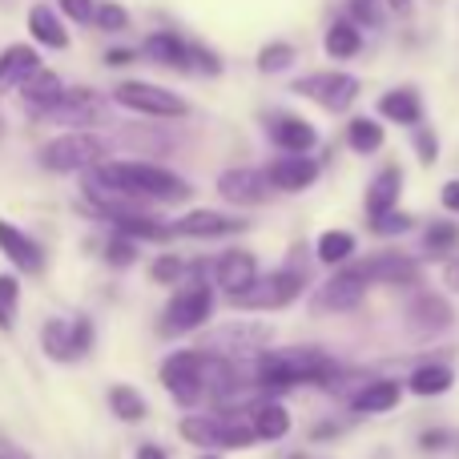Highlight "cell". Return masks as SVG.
<instances>
[{
  "label": "cell",
  "instance_id": "cell-50",
  "mask_svg": "<svg viewBox=\"0 0 459 459\" xmlns=\"http://www.w3.org/2000/svg\"><path fill=\"white\" fill-rule=\"evenodd\" d=\"M447 274H452V278H447V282L459 286V266H447Z\"/></svg>",
  "mask_w": 459,
  "mask_h": 459
},
{
  "label": "cell",
  "instance_id": "cell-4",
  "mask_svg": "<svg viewBox=\"0 0 459 459\" xmlns=\"http://www.w3.org/2000/svg\"><path fill=\"white\" fill-rule=\"evenodd\" d=\"M40 351L53 363H77L93 351V318L77 315V318H48L40 326Z\"/></svg>",
  "mask_w": 459,
  "mask_h": 459
},
{
  "label": "cell",
  "instance_id": "cell-8",
  "mask_svg": "<svg viewBox=\"0 0 459 459\" xmlns=\"http://www.w3.org/2000/svg\"><path fill=\"white\" fill-rule=\"evenodd\" d=\"M202 363H206V355H202V351H174V355L161 363V383H166V391L182 407H194V403H202V399H206Z\"/></svg>",
  "mask_w": 459,
  "mask_h": 459
},
{
  "label": "cell",
  "instance_id": "cell-9",
  "mask_svg": "<svg viewBox=\"0 0 459 459\" xmlns=\"http://www.w3.org/2000/svg\"><path fill=\"white\" fill-rule=\"evenodd\" d=\"M210 315H214V290H210L206 282H190L186 290H178L174 299H169L161 326L174 334H186V331H198Z\"/></svg>",
  "mask_w": 459,
  "mask_h": 459
},
{
  "label": "cell",
  "instance_id": "cell-47",
  "mask_svg": "<svg viewBox=\"0 0 459 459\" xmlns=\"http://www.w3.org/2000/svg\"><path fill=\"white\" fill-rule=\"evenodd\" d=\"M134 48H113V53H105V61H109V65H129V61H134Z\"/></svg>",
  "mask_w": 459,
  "mask_h": 459
},
{
  "label": "cell",
  "instance_id": "cell-17",
  "mask_svg": "<svg viewBox=\"0 0 459 459\" xmlns=\"http://www.w3.org/2000/svg\"><path fill=\"white\" fill-rule=\"evenodd\" d=\"M142 53L150 56V61L166 65V69H194V45L182 40L178 32H150Z\"/></svg>",
  "mask_w": 459,
  "mask_h": 459
},
{
  "label": "cell",
  "instance_id": "cell-32",
  "mask_svg": "<svg viewBox=\"0 0 459 459\" xmlns=\"http://www.w3.org/2000/svg\"><path fill=\"white\" fill-rule=\"evenodd\" d=\"M452 383H455V371L447 363H428V367H420V371L411 375V391L415 395H444V391H452Z\"/></svg>",
  "mask_w": 459,
  "mask_h": 459
},
{
  "label": "cell",
  "instance_id": "cell-12",
  "mask_svg": "<svg viewBox=\"0 0 459 459\" xmlns=\"http://www.w3.org/2000/svg\"><path fill=\"white\" fill-rule=\"evenodd\" d=\"M270 178L266 169H226L218 178V194L230 202V206H258V202L270 198Z\"/></svg>",
  "mask_w": 459,
  "mask_h": 459
},
{
  "label": "cell",
  "instance_id": "cell-34",
  "mask_svg": "<svg viewBox=\"0 0 459 459\" xmlns=\"http://www.w3.org/2000/svg\"><path fill=\"white\" fill-rule=\"evenodd\" d=\"M21 318V282L13 274H0V331L13 334Z\"/></svg>",
  "mask_w": 459,
  "mask_h": 459
},
{
  "label": "cell",
  "instance_id": "cell-20",
  "mask_svg": "<svg viewBox=\"0 0 459 459\" xmlns=\"http://www.w3.org/2000/svg\"><path fill=\"white\" fill-rule=\"evenodd\" d=\"M32 69H40V53L29 45H8L0 53V93L8 89H21V81L29 77Z\"/></svg>",
  "mask_w": 459,
  "mask_h": 459
},
{
  "label": "cell",
  "instance_id": "cell-46",
  "mask_svg": "<svg viewBox=\"0 0 459 459\" xmlns=\"http://www.w3.org/2000/svg\"><path fill=\"white\" fill-rule=\"evenodd\" d=\"M444 210L459 214V182H447V186H444Z\"/></svg>",
  "mask_w": 459,
  "mask_h": 459
},
{
  "label": "cell",
  "instance_id": "cell-36",
  "mask_svg": "<svg viewBox=\"0 0 459 459\" xmlns=\"http://www.w3.org/2000/svg\"><path fill=\"white\" fill-rule=\"evenodd\" d=\"M93 24H97V29H105V32H121L129 24V13L117 4V0H97Z\"/></svg>",
  "mask_w": 459,
  "mask_h": 459
},
{
  "label": "cell",
  "instance_id": "cell-15",
  "mask_svg": "<svg viewBox=\"0 0 459 459\" xmlns=\"http://www.w3.org/2000/svg\"><path fill=\"white\" fill-rule=\"evenodd\" d=\"M266 178H270V186H274V190L299 194V190H307V186L318 178V166L307 158V153H286V158L270 161Z\"/></svg>",
  "mask_w": 459,
  "mask_h": 459
},
{
  "label": "cell",
  "instance_id": "cell-42",
  "mask_svg": "<svg viewBox=\"0 0 459 459\" xmlns=\"http://www.w3.org/2000/svg\"><path fill=\"white\" fill-rule=\"evenodd\" d=\"M182 270H186V262L174 258V254H166V258H158L150 266V274H153V282H178V278H182Z\"/></svg>",
  "mask_w": 459,
  "mask_h": 459
},
{
  "label": "cell",
  "instance_id": "cell-13",
  "mask_svg": "<svg viewBox=\"0 0 459 459\" xmlns=\"http://www.w3.org/2000/svg\"><path fill=\"white\" fill-rule=\"evenodd\" d=\"M0 254H4V258L13 262V270H21V274H45V250H40L24 230L4 222V218H0Z\"/></svg>",
  "mask_w": 459,
  "mask_h": 459
},
{
  "label": "cell",
  "instance_id": "cell-48",
  "mask_svg": "<svg viewBox=\"0 0 459 459\" xmlns=\"http://www.w3.org/2000/svg\"><path fill=\"white\" fill-rule=\"evenodd\" d=\"M134 459H169V455L161 452L158 444H142V447H137V455H134Z\"/></svg>",
  "mask_w": 459,
  "mask_h": 459
},
{
  "label": "cell",
  "instance_id": "cell-33",
  "mask_svg": "<svg viewBox=\"0 0 459 459\" xmlns=\"http://www.w3.org/2000/svg\"><path fill=\"white\" fill-rule=\"evenodd\" d=\"M347 145L355 153H379V145H383V126L379 121H371V117H355L347 126Z\"/></svg>",
  "mask_w": 459,
  "mask_h": 459
},
{
  "label": "cell",
  "instance_id": "cell-1",
  "mask_svg": "<svg viewBox=\"0 0 459 459\" xmlns=\"http://www.w3.org/2000/svg\"><path fill=\"white\" fill-rule=\"evenodd\" d=\"M334 367L323 351L315 347H286V351H270L258 363V379L270 387H294V383H318L326 379Z\"/></svg>",
  "mask_w": 459,
  "mask_h": 459
},
{
  "label": "cell",
  "instance_id": "cell-26",
  "mask_svg": "<svg viewBox=\"0 0 459 459\" xmlns=\"http://www.w3.org/2000/svg\"><path fill=\"white\" fill-rule=\"evenodd\" d=\"M379 113L395 126H420L423 117V101L415 89H391V93L379 97Z\"/></svg>",
  "mask_w": 459,
  "mask_h": 459
},
{
  "label": "cell",
  "instance_id": "cell-44",
  "mask_svg": "<svg viewBox=\"0 0 459 459\" xmlns=\"http://www.w3.org/2000/svg\"><path fill=\"white\" fill-rule=\"evenodd\" d=\"M415 153H420L423 166H431V161L439 158V142H436V134H431V129H420V134H415Z\"/></svg>",
  "mask_w": 459,
  "mask_h": 459
},
{
  "label": "cell",
  "instance_id": "cell-2",
  "mask_svg": "<svg viewBox=\"0 0 459 459\" xmlns=\"http://www.w3.org/2000/svg\"><path fill=\"white\" fill-rule=\"evenodd\" d=\"M105 158H109V145L85 129H73V134H61L40 145V166L48 174H81V169L101 166Z\"/></svg>",
  "mask_w": 459,
  "mask_h": 459
},
{
  "label": "cell",
  "instance_id": "cell-41",
  "mask_svg": "<svg viewBox=\"0 0 459 459\" xmlns=\"http://www.w3.org/2000/svg\"><path fill=\"white\" fill-rule=\"evenodd\" d=\"M371 226L375 234H403V230H411V218L395 214V210H383V214H371Z\"/></svg>",
  "mask_w": 459,
  "mask_h": 459
},
{
  "label": "cell",
  "instance_id": "cell-24",
  "mask_svg": "<svg viewBox=\"0 0 459 459\" xmlns=\"http://www.w3.org/2000/svg\"><path fill=\"white\" fill-rule=\"evenodd\" d=\"M109 222H113V230H117V234L134 238V242H166V238H174V234H169V226H166V222H158V218H150V214H145V210H129V214H113Z\"/></svg>",
  "mask_w": 459,
  "mask_h": 459
},
{
  "label": "cell",
  "instance_id": "cell-5",
  "mask_svg": "<svg viewBox=\"0 0 459 459\" xmlns=\"http://www.w3.org/2000/svg\"><path fill=\"white\" fill-rule=\"evenodd\" d=\"M113 101L126 105L129 113H142V117H186L190 113L186 97L169 93L161 85H150V81H121L113 89Z\"/></svg>",
  "mask_w": 459,
  "mask_h": 459
},
{
  "label": "cell",
  "instance_id": "cell-21",
  "mask_svg": "<svg viewBox=\"0 0 459 459\" xmlns=\"http://www.w3.org/2000/svg\"><path fill=\"white\" fill-rule=\"evenodd\" d=\"M270 137H274V145L282 153H310L318 142L315 126L302 117H274V126H270Z\"/></svg>",
  "mask_w": 459,
  "mask_h": 459
},
{
  "label": "cell",
  "instance_id": "cell-39",
  "mask_svg": "<svg viewBox=\"0 0 459 459\" xmlns=\"http://www.w3.org/2000/svg\"><path fill=\"white\" fill-rule=\"evenodd\" d=\"M455 242H459V226L455 222H431L428 226V250L431 254L455 250Z\"/></svg>",
  "mask_w": 459,
  "mask_h": 459
},
{
  "label": "cell",
  "instance_id": "cell-38",
  "mask_svg": "<svg viewBox=\"0 0 459 459\" xmlns=\"http://www.w3.org/2000/svg\"><path fill=\"white\" fill-rule=\"evenodd\" d=\"M105 262H109V266H134L137 262V242L134 238H126V234H113L109 246H105Z\"/></svg>",
  "mask_w": 459,
  "mask_h": 459
},
{
  "label": "cell",
  "instance_id": "cell-14",
  "mask_svg": "<svg viewBox=\"0 0 459 459\" xmlns=\"http://www.w3.org/2000/svg\"><path fill=\"white\" fill-rule=\"evenodd\" d=\"M238 230H246V222L218 214V210H190L178 222H169V234L178 238H222V234H238Z\"/></svg>",
  "mask_w": 459,
  "mask_h": 459
},
{
  "label": "cell",
  "instance_id": "cell-29",
  "mask_svg": "<svg viewBox=\"0 0 459 459\" xmlns=\"http://www.w3.org/2000/svg\"><path fill=\"white\" fill-rule=\"evenodd\" d=\"M399 190H403V174H399V166H387V169H383V174L371 182V190H367V210H371V214L395 210Z\"/></svg>",
  "mask_w": 459,
  "mask_h": 459
},
{
  "label": "cell",
  "instance_id": "cell-52",
  "mask_svg": "<svg viewBox=\"0 0 459 459\" xmlns=\"http://www.w3.org/2000/svg\"><path fill=\"white\" fill-rule=\"evenodd\" d=\"M202 459H218V455H202Z\"/></svg>",
  "mask_w": 459,
  "mask_h": 459
},
{
  "label": "cell",
  "instance_id": "cell-28",
  "mask_svg": "<svg viewBox=\"0 0 459 459\" xmlns=\"http://www.w3.org/2000/svg\"><path fill=\"white\" fill-rule=\"evenodd\" d=\"M323 48L334 61H351V56H359V48H363V32H359L355 21H334L331 29H326Z\"/></svg>",
  "mask_w": 459,
  "mask_h": 459
},
{
  "label": "cell",
  "instance_id": "cell-22",
  "mask_svg": "<svg viewBox=\"0 0 459 459\" xmlns=\"http://www.w3.org/2000/svg\"><path fill=\"white\" fill-rule=\"evenodd\" d=\"M61 93H65V81L56 77L53 69H45V65H40V69H32L29 77L21 81V97L32 105V109H40V113H45Z\"/></svg>",
  "mask_w": 459,
  "mask_h": 459
},
{
  "label": "cell",
  "instance_id": "cell-37",
  "mask_svg": "<svg viewBox=\"0 0 459 459\" xmlns=\"http://www.w3.org/2000/svg\"><path fill=\"white\" fill-rule=\"evenodd\" d=\"M294 65V48L286 45V40H274V45H266L258 53V69L262 73H282V69H290Z\"/></svg>",
  "mask_w": 459,
  "mask_h": 459
},
{
  "label": "cell",
  "instance_id": "cell-19",
  "mask_svg": "<svg viewBox=\"0 0 459 459\" xmlns=\"http://www.w3.org/2000/svg\"><path fill=\"white\" fill-rule=\"evenodd\" d=\"M97 109H101V97L93 89H65L53 105H48L40 117L53 121H97Z\"/></svg>",
  "mask_w": 459,
  "mask_h": 459
},
{
  "label": "cell",
  "instance_id": "cell-31",
  "mask_svg": "<svg viewBox=\"0 0 459 459\" xmlns=\"http://www.w3.org/2000/svg\"><path fill=\"white\" fill-rule=\"evenodd\" d=\"M109 411L117 415V420H126V423H137V420L150 415V403H145V395L137 387L117 383V387H109Z\"/></svg>",
  "mask_w": 459,
  "mask_h": 459
},
{
  "label": "cell",
  "instance_id": "cell-7",
  "mask_svg": "<svg viewBox=\"0 0 459 459\" xmlns=\"http://www.w3.org/2000/svg\"><path fill=\"white\" fill-rule=\"evenodd\" d=\"M117 169L126 174V182L142 194L145 202H186L190 198V186L174 174V169H161L153 161H117Z\"/></svg>",
  "mask_w": 459,
  "mask_h": 459
},
{
  "label": "cell",
  "instance_id": "cell-18",
  "mask_svg": "<svg viewBox=\"0 0 459 459\" xmlns=\"http://www.w3.org/2000/svg\"><path fill=\"white\" fill-rule=\"evenodd\" d=\"M407 323H411V331H420V334H439L455 323V310L447 307L439 294H420V299L407 307Z\"/></svg>",
  "mask_w": 459,
  "mask_h": 459
},
{
  "label": "cell",
  "instance_id": "cell-3",
  "mask_svg": "<svg viewBox=\"0 0 459 459\" xmlns=\"http://www.w3.org/2000/svg\"><path fill=\"white\" fill-rule=\"evenodd\" d=\"M182 436L190 439L194 447H206V452H242L250 447L254 439V428L246 423L230 420V415H186L182 420Z\"/></svg>",
  "mask_w": 459,
  "mask_h": 459
},
{
  "label": "cell",
  "instance_id": "cell-10",
  "mask_svg": "<svg viewBox=\"0 0 459 459\" xmlns=\"http://www.w3.org/2000/svg\"><path fill=\"white\" fill-rule=\"evenodd\" d=\"M294 93L310 97L315 105H323V109H331V113H342L355 105L359 81L351 77V73H315V77L294 81Z\"/></svg>",
  "mask_w": 459,
  "mask_h": 459
},
{
  "label": "cell",
  "instance_id": "cell-40",
  "mask_svg": "<svg viewBox=\"0 0 459 459\" xmlns=\"http://www.w3.org/2000/svg\"><path fill=\"white\" fill-rule=\"evenodd\" d=\"M347 8L359 24H371V29L383 24V0H347Z\"/></svg>",
  "mask_w": 459,
  "mask_h": 459
},
{
  "label": "cell",
  "instance_id": "cell-45",
  "mask_svg": "<svg viewBox=\"0 0 459 459\" xmlns=\"http://www.w3.org/2000/svg\"><path fill=\"white\" fill-rule=\"evenodd\" d=\"M0 459H32L29 452H24L21 444H13L8 436H0Z\"/></svg>",
  "mask_w": 459,
  "mask_h": 459
},
{
  "label": "cell",
  "instance_id": "cell-25",
  "mask_svg": "<svg viewBox=\"0 0 459 459\" xmlns=\"http://www.w3.org/2000/svg\"><path fill=\"white\" fill-rule=\"evenodd\" d=\"M29 32H32V40L45 48H69V29H65L61 16H56L48 4L29 8Z\"/></svg>",
  "mask_w": 459,
  "mask_h": 459
},
{
  "label": "cell",
  "instance_id": "cell-30",
  "mask_svg": "<svg viewBox=\"0 0 459 459\" xmlns=\"http://www.w3.org/2000/svg\"><path fill=\"white\" fill-rule=\"evenodd\" d=\"M250 428H254V436H258V439L278 444V439H286V431H290V415H286L282 403H258Z\"/></svg>",
  "mask_w": 459,
  "mask_h": 459
},
{
  "label": "cell",
  "instance_id": "cell-43",
  "mask_svg": "<svg viewBox=\"0 0 459 459\" xmlns=\"http://www.w3.org/2000/svg\"><path fill=\"white\" fill-rule=\"evenodd\" d=\"M93 8L97 0H61V13L77 24H93Z\"/></svg>",
  "mask_w": 459,
  "mask_h": 459
},
{
  "label": "cell",
  "instance_id": "cell-23",
  "mask_svg": "<svg viewBox=\"0 0 459 459\" xmlns=\"http://www.w3.org/2000/svg\"><path fill=\"white\" fill-rule=\"evenodd\" d=\"M363 274L371 282H415L420 278V266L403 254H375V258L363 262Z\"/></svg>",
  "mask_w": 459,
  "mask_h": 459
},
{
  "label": "cell",
  "instance_id": "cell-51",
  "mask_svg": "<svg viewBox=\"0 0 459 459\" xmlns=\"http://www.w3.org/2000/svg\"><path fill=\"white\" fill-rule=\"evenodd\" d=\"M0 137H4V121H0Z\"/></svg>",
  "mask_w": 459,
  "mask_h": 459
},
{
  "label": "cell",
  "instance_id": "cell-16",
  "mask_svg": "<svg viewBox=\"0 0 459 459\" xmlns=\"http://www.w3.org/2000/svg\"><path fill=\"white\" fill-rule=\"evenodd\" d=\"M254 278H258V262H254V254H246V250H226L222 258L214 262V282L222 286L230 299L242 294Z\"/></svg>",
  "mask_w": 459,
  "mask_h": 459
},
{
  "label": "cell",
  "instance_id": "cell-11",
  "mask_svg": "<svg viewBox=\"0 0 459 459\" xmlns=\"http://www.w3.org/2000/svg\"><path fill=\"white\" fill-rule=\"evenodd\" d=\"M367 286H371V278L363 274V266L355 270H339V274H331L323 282V290H318V310H355L359 302H363Z\"/></svg>",
  "mask_w": 459,
  "mask_h": 459
},
{
  "label": "cell",
  "instance_id": "cell-49",
  "mask_svg": "<svg viewBox=\"0 0 459 459\" xmlns=\"http://www.w3.org/2000/svg\"><path fill=\"white\" fill-rule=\"evenodd\" d=\"M383 4L395 8V13H407V8H411V0H383Z\"/></svg>",
  "mask_w": 459,
  "mask_h": 459
},
{
  "label": "cell",
  "instance_id": "cell-27",
  "mask_svg": "<svg viewBox=\"0 0 459 459\" xmlns=\"http://www.w3.org/2000/svg\"><path fill=\"white\" fill-rule=\"evenodd\" d=\"M399 399H403V387H399L395 379H379L355 395V411L383 415V411H391V407H399Z\"/></svg>",
  "mask_w": 459,
  "mask_h": 459
},
{
  "label": "cell",
  "instance_id": "cell-6",
  "mask_svg": "<svg viewBox=\"0 0 459 459\" xmlns=\"http://www.w3.org/2000/svg\"><path fill=\"white\" fill-rule=\"evenodd\" d=\"M302 282H307V274H299V270L258 274L242 294H234V307H242V310H278V307H290V302L302 294Z\"/></svg>",
  "mask_w": 459,
  "mask_h": 459
},
{
  "label": "cell",
  "instance_id": "cell-35",
  "mask_svg": "<svg viewBox=\"0 0 459 459\" xmlns=\"http://www.w3.org/2000/svg\"><path fill=\"white\" fill-rule=\"evenodd\" d=\"M351 254H355V238H351L347 230H326V234L318 238V258H323L326 266H339Z\"/></svg>",
  "mask_w": 459,
  "mask_h": 459
}]
</instances>
